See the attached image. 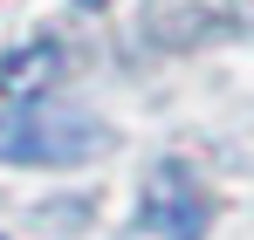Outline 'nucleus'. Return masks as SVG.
Wrapping results in <instances>:
<instances>
[{"label": "nucleus", "instance_id": "nucleus-1", "mask_svg": "<svg viewBox=\"0 0 254 240\" xmlns=\"http://www.w3.org/2000/svg\"><path fill=\"white\" fill-rule=\"evenodd\" d=\"M96 144H103V123L89 110L55 103L48 89L0 103V165H76L96 158Z\"/></svg>", "mask_w": 254, "mask_h": 240}, {"label": "nucleus", "instance_id": "nucleus-2", "mask_svg": "<svg viewBox=\"0 0 254 240\" xmlns=\"http://www.w3.org/2000/svg\"><path fill=\"white\" fill-rule=\"evenodd\" d=\"M137 227H144L151 240H199V234H206V192L192 185V172H186V165H172V158L151 165Z\"/></svg>", "mask_w": 254, "mask_h": 240}, {"label": "nucleus", "instance_id": "nucleus-3", "mask_svg": "<svg viewBox=\"0 0 254 240\" xmlns=\"http://www.w3.org/2000/svg\"><path fill=\"white\" fill-rule=\"evenodd\" d=\"M55 69H62V48H55V41H28L21 55L0 62V89H7V96H35V89H48Z\"/></svg>", "mask_w": 254, "mask_h": 240}, {"label": "nucleus", "instance_id": "nucleus-4", "mask_svg": "<svg viewBox=\"0 0 254 240\" xmlns=\"http://www.w3.org/2000/svg\"><path fill=\"white\" fill-rule=\"evenodd\" d=\"M76 7H89V14H96V7H103V0H76Z\"/></svg>", "mask_w": 254, "mask_h": 240}]
</instances>
